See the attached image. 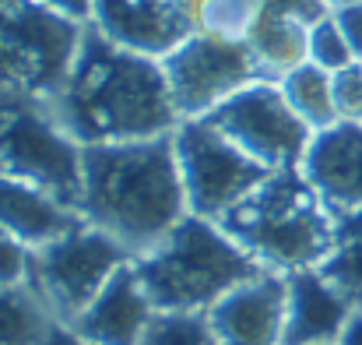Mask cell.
<instances>
[{"label":"cell","instance_id":"18","mask_svg":"<svg viewBox=\"0 0 362 345\" xmlns=\"http://www.w3.org/2000/svg\"><path fill=\"white\" fill-rule=\"evenodd\" d=\"M317 271L359 310L362 307V208L334 215L331 254L317 264Z\"/></svg>","mask_w":362,"mask_h":345},{"label":"cell","instance_id":"29","mask_svg":"<svg viewBox=\"0 0 362 345\" xmlns=\"http://www.w3.org/2000/svg\"><path fill=\"white\" fill-rule=\"evenodd\" d=\"M334 345H362V310H356V314L345 321V328H341V335H338Z\"/></svg>","mask_w":362,"mask_h":345},{"label":"cell","instance_id":"30","mask_svg":"<svg viewBox=\"0 0 362 345\" xmlns=\"http://www.w3.org/2000/svg\"><path fill=\"white\" fill-rule=\"evenodd\" d=\"M57 342L60 345H88V342H81V339H74L67 328H60V332H57Z\"/></svg>","mask_w":362,"mask_h":345},{"label":"cell","instance_id":"14","mask_svg":"<svg viewBox=\"0 0 362 345\" xmlns=\"http://www.w3.org/2000/svg\"><path fill=\"white\" fill-rule=\"evenodd\" d=\"M151 317H155V307L144 296L134 261H130L106 282V289L67 332L88 345H141Z\"/></svg>","mask_w":362,"mask_h":345},{"label":"cell","instance_id":"25","mask_svg":"<svg viewBox=\"0 0 362 345\" xmlns=\"http://www.w3.org/2000/svg\"><path fill=\"white\" fill-rule=\"evenodd\" d=\"M28 261H32V250L11 232L0 230V285H25Z\"/></svg>","mask_w":362,"mask_h":345},{"label":"cell","instance_id":"7","mask_svg":"<svg viewBox=\"0 0 362 345\" xmlns=\"http://www.w3.org/2000/svg\"><path fill=\"white\" fill-rule=\"evenodd\" d=\"M176 141V162L180 180L187 191L190 215L218 222L233 205H240L250 191H257L274 169L250 159L243 148H236L218 127H211L204 116L180 120L173 130Z\"/></svg>","mask_w":362,"mask_h":345},{"label":"cell","instance_id":"1","mask_svg":"<svg viewBox=\"0 0 362 345\" xmlns=\"http://www.w3.org/2000/svg\"><path fill=\"white\" fill-rule=\"evenodd\" d=\"M39 106L81 148L158 137L180 127L162 60L123 50L95 25H85L64 85Z\"/></svg>","mask_w":362,"mask_h":345},{"label":"cell","instance_id":"23","mask_svg":"<svg viewBox=\"0 0 362 345\" xmlns=\"http://www.w3.org/2000/svg\"><path fill=\"white\" fill-rule=\"evenodd\" d=\"M306 60L317 64V67H324L327 74H334V71H341V67H349V64H359L356 53L349 50V43H345V35H341L334 14H327V18H320L317 25H310Z\"/></svg>","mask_w":362,"mask_h":345},{"label":"cell","instance_id":"3","mask_svg":"<svg viewBox=\"0 0 362 345\" xmlns=\"http://www.w3.org/2000/svg\"><path fill=\"white\" fill-rule=\"evenodd\" d=\"M134 271L155 310L204 314L264 268L218 222L187 215L151 250L134 257Z\"/></svg>","mask_w":362,"mask_h":345},{"label":"cell","instance_id":"28","mask_svg":"<svg viewBox=\"0 0 362 345\" xmlns=\"http://www.w3.org/2000/svg\"><path fill=\"white\" fill-rule=\"evenodd\" d=\"M39 4L78 21V25H92V0H39Z\"/></svg>","mask_w":362,"mask_h":345},{"label":"cell","instance_id":"34","mask_svg":"<svg viewBox=\"0 0 362 345\" xmlns=\"http://www.w3.org/2000/svg\"><path fill=\"white\" fill-rule=\"evenodd\" d=\"M359 310H362V307H359Z\"/></svg>","mask_w":362,"mask_h":345},{"label":"cell","instance_id":"32","mask_svg":"<svg viewBox=\"0 0 362 345\" xmlns=\"http://www.w3.org/2000/svg\"><path fill=\"white\" fill-rule=\"evenodd\" d=\"M57 332H60V328H57ZM49 345H60V342H57V335H53V342H49Z\"/></svg>","mask_w":362,"mask_h":345},{"label":"cell","instance_id":"27","mask_svg":"<svg viewBox=\"0 0 362 345\" xmlns=\"http://www.w3.org/2000/svg\"><path fill=\"white\" fill-rule=\"evenodd\" d=\"M331 14H334V21H338V28H341L349 50L356 53V60L362 64V0L345 4V7H334Z\"/></svg>","mask_w":362,"mask_h":345},{"label":"cell","instance_id":"31","mask_svg":"<svg viewBox=\"0 0 362 345\" xmlns=\"http://www.w3.org/2000/svg\"><path fill=\"white\" fill-rule=\"evenodd\" d=\"M345 4H356V0H327V7L334 11V7H345Z\"/></svg>","mask_w":362,"mask_h":345},{"label":"cell","instance_id":"10","mask_svg":"<svg viewBox=\"0 0 362 345\" xmlns=\"http://www.w3.org/2000/svg\"><path fill=\"white\" fill-rule=\"evenodd\" d=\"M236 148L267 169H292L303 162L313 130L296 116L278 81H253L204 116Z\"/></svg>","mask_w":362,"mask_h":345},{"label":"cell","instance_id":"15","mask_svg":"<svg viewBox=\"0 0 362 345\" xmlns=\"http://www.w3.org/2000/svg\"><path fill=\"white\" fill-rule=\"evenodd\" d=\"M356 307L317 271L285 275V328L281 345H334Z\"/></svg>","mask_w":362,"mask_h":345},{"label":"cell","instance_id":"13","mask_svg":"<svg viewBox=\"0 0 362 345\" xmlns=\"http://www.w3.org/2000/svg\"><path fill=\"white\" fill-rule=\"evenodd\" d=\"M299 169L331 215L362 208V123L338 120L317 130Z\"/></svg>","mask_w":362,"mask_h":345},{"label":"cell","instance_id":"11","mask_svg":"<svg viewBox=\"0 0 362 345\" xmlns=\"http://www.w3.org/2000/svg\"><path fill=\"white\" fill-rule=\"evenodd\" d=\"M92 25L117 46L155 60L197 32L183 0H92Z\"/></svg>","mask_w":362,"mask_h":345},{"label":"cell","instance_id":"26","mask_svg":"<svg viewBox=\"0 0 362 345\" xmlns=\"http://www.w3.org/2000/svg\"><path fill=\"white\" fill-rule=\"evenodd\" d=\"M264 11L278 14V18H292V21L306 25V28L331 14L327 0H264Z\"/></svg>","mask_w":362,"mask_h":345},{"label":"cell","instance_id":"33","mask_svg":"<svg viewBox=\"0 0 362 345\" xmlns=\"http://www.w3.org/2000/svg\"><path fill=\"white\" fill-rule=\"evenodd\" d=\"M327 345H331V342H327Z\"/></svg>","mask_w":362,"mask_h":345},{"label":"cell","instance_id":"6","mask_svg":"<svg viewBox=\"0 0 362 345\" xmlns=\"http://www.w3.org/2000/svg\"><path fill=\"white\" fill-rule=\"evenodd\" d=\"M130 261L134 254L110 232L81 222L67 236L32 250L25 285L39 296V303L60 328H71L106 289V282Z\"/></svg>","mask_w":362,"mask_h":345},{"label":"cell","instance_id":"24","mask_svg":"<svg viewBox=\"0 0 362 345\" xmlns=\"http://www.w3.org/2000/svg\"><path fill=\"white\" fill-rule=\"evenodd\" d=\"M331 96H334L338 120L362 123V64H349L331 74Z\"/></svg>","mask_w":362,"mask_h":345},{"label":"cell","instance_id":"12","mask_svg":"<svg viewBox=\"0 0 362 345\" xmlns=\"http://www.w3.org/2000/svg\"><path fill=\"white\" fill-rule=\"evenodd\" d=\"M218 345H281L285 328V275L260 271L236 285L208 310Z\"/></svg>","mask_w":362,"mask_h":345},{"label":"cell","instance_id":"19","mask_svg":"<svg viewBox=\"0 0 362 345\" xmlns=\"http://www.w3.org/2000/svg\"><path fill=\"white\" fill-rule=\"evenodd\" d=\"M57 328L28 285H0V345H49Z\"/></svg>","mask_w":362,"mask_h":345},{"label":"cell","instance_id":"9","mask_svg":"<svg viewBox=\"0 0 362 345\" xmlns=\"http://www.w3.org/2000/svg\"><path fill=\"white\" fill-rule=\"evenodd\" d=\"M162 71L180 120L208 116L240 89L253 81H267L243 39H226L204 28H197L173 53H165Z\"/></svg>","mask_w":362,"mask_h":345},{"label":"cell","instance_id":"17","mask_svg":"<svg viewBox=\"0 0 362 345\" xmlns=\"http://www.w3.org/2000/svg\"><path fill=\"white\" fill-rule=\"evenodd\" d=\"M246 46L257 57L264 78L267 81H281L292 67L306 64L310 28L292 21V18H278V14L260 11V18L253 21V28L246 35Z\"/></svg>","mask_w":362,"mask_h":345},{"label":"cell","instance_id":"4","mask_svg":"<svg viewBox=\"0 0 362 345\" xmlns=\"http://www.w3.org/2000/svg\"><path fill=\"white\" fill-rule=\"evenodd\" d=\"M218 226L243 250L278 275L317 268L334 243V215L299 166L274 169L257 191L233 205Z\"/></svg>","mask_w":362,"mask_h":345},{"label":"cell","instance_id":"8","mask_svg":"<svg viewBox=\"0 0 362 345\" xmlns=\"http://www.w3.org/2000/svg\"><path fill=\"white\" fill-rule=\"evenodd\" d=\"M0 176L32 183L67 208L81 205V145L35 106L0 110Z\"/></svg>","mask_w":362,"mask_h":345},{"label":"cell","instance_id":"2","mask_svg":"<svg viewBox=\"0 0 362 345\" xmlns=\"http://www.w3.org/2000/svg\"><path fill=\"white\" fill-rule=\"evenodd\" d=\"M81 219L134 257L190 215L173 134L81 148Z\"/></svg>","mask_w":362,"mask_h":345},{"label":"cell","instance_id":"21","mask_svg":"<svg viewBox=\"0 0 362 345\" xmlns=\"http://www.w3.org/2000/svg\"><path fill=\"white\" fill-rule=\"evenodd\" d=\"M260 11H264V0H204L197 11V28L246 43Z\"/></svg>","mask_w":362,"mask_h":345},{"label":"cell","instance_id":"22","mask_svg":"<svg viewBox=\"0 0 362 345\" xmlns=\"http://www.w3.org/2000/svg\"><path fill=\"white\" fill-rule=\"evenodd\" d=\"M141 345H218L208 314H165L155 310Z\"/></svg>","mask_w":362,"mask_h":345},{"label":"cell","instance_id":"16","mask_svg":"<svg viewBox=\"0 0 362 345\" xmlns=\"http://www.w3.org/2000/svg\"><path fill=\"white\" fill-rule=\"evenodd\" d=\"M81 222H85L81 212L67 208L53 194H46L32 183L0 176V230L11 232L14 239H21L28 250L67 236Z\"/></svg>","mask_w":362,"mask_h":345},{"label":"cell","instance_id":"5","mask_svg":"<svg viewBox=\"0 0 362 345\" xmlns=\"http://www.w3.org/2000/svg\"><path fill=\"white\" fill-rule=\"evenodd\" d=\"M85 25L39 0H0V89L46 103L67 78Z\"/></svg>","mask_w":362,"mask_h":345},{"label":"cell","instance_id":"20","mask_svg":"<svg viewBox=\"0 0 362 345\" xmlns=\"http://www.w3.org/2000/svg\"><path fill=\"white\" fill-rule=\"evenodd\" d=\"M281 96L288 99V106L296 116L317 134L331 123H338V110H334V96H331V74L317 64H299L292 67L281 81Z\"/></svg>","mask_w":362,"mask_h":345}]
</instances>
